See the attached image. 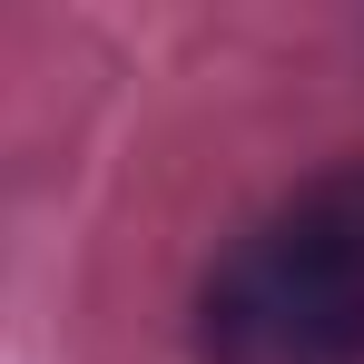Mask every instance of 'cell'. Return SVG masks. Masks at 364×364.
Segmentation results:
<instances>
[{"label": "cell", "mask_w": 364, "mask_h": 364, "mask_svg": "<svg viewBox=\"0 0 364 364\" xmlns=\"http://www.w3.org/2000/svg\"><path fill=\"white\" fill-rule=\"evenodd\" d=\"M217 364H364V158L296 187L207 276Z\"/></svg>", "instance_id": "6da1fadb"}]
</instances>
